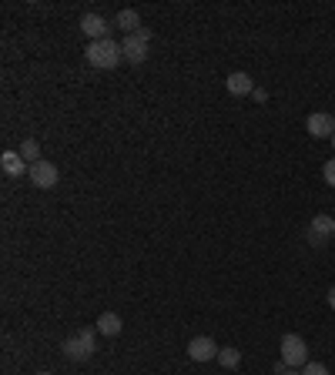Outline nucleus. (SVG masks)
<instances>
[{
    "instance_id": "2eb2a0df",
    "label": "nucleus",
    "mask_w": 335,
    "mask_h": 375,
    "mask_svg": "<svg viewBox=\"0 0 335 375\" xmlns=\"http://www.w3.org/2000/svg\"><path fill=\"white\" fill-rule=\"evenodd\" d=\"M20 158H24V161H41V144H37V141H34V137H27V141H24V144H20Z\"/></svg>"
},
{
    "instance_id": "6e6552de",
    "label": "nucleus",
    "mask_w": 335,
    "mask_h": 375,
    "mask_svg": "<svg viewBox=\"0 0 335 375\" xmlns=\"http://www.w3.org/2000/svg\"><path fill=\"white\" fill-rule=\"evenodd\" d=\"M305 128H308V135L315 137V141H319V137H329V141H332V135H335V114L315 111V114H308Z\"/></svg>"
},
{
    "instance_id": "aec40b11",
    "label": "nucleus",
    "mask_w": 335,
    "mask_h": 375,
    "mask_svg": "<svg viewBox=\"0 0 335 375\" xmlns=\"http://www.w3.org/2000/svg\"><path fill=\"white\" fill-rule=\"evenodd\" d=\"M282 375H302V372H295V369H285V372H282Z\"/></svg>"
},
{
    "instance_id": "f257e3e1",
    "label": "nucleus",
    "mask_w": 335,
    "mask_h": 375,
    "mask_svg": "<svg viewBox=\"0 0 335 375\" xmlns=\"http://www.w3.org/2000/svg\"><path fill=\"white\" fill-rule=\"evenodd\" d=\"M84 57H88V64L97 67V71H114V67L124 60V50L118 41L104 37V41H91L88 50H84Z\"/></svg>"
},
{
    "instance_id": "412c9836",
    "label": "nucleus",
    "mask_w": 335,
    "mask_h": 375,
    "mask_svg": "<svg viewBox=\"0 0 335 375\" xmlns=\"http://www.w3.org/2000/svg\"><path fill=\"white\" fill-rule=\"evenodd\" d=\"M37 375H54V372H37Z\"/></svg>"
},
{
    "instance_id": "9d476101",
    "label": "nucleus",
    "mask_w": 335,
    "mask_h": 375,
    "mask_svg": "<svg viewBox=\"0 0 335 375\" xmlns=\"http://www.w3.org/2000/svg\"><path fill=\"white\" fill-rule=\"evenodd\" d=\"M225 88H228V94H235V97H248V94H255V81H252V74H245V71H235V74H228Z\"/></svg>"
},
{
    "instance_id": "423d86ee",
    "label": "nucleus",
    "mask_w": 335,
    "mask_h": 375,
    "mask_svg": "<svg viewBox=\"0 0 335 375\" xmlns=\"http://www.w3.org/2000/svg\"><path fill=\"white\" fill-rule=\"evenodd\" d=\"M218 352H221V348L214 346L212 335H195V339L188 342V359L191 362H212V359H218Z\"/></svg>"
},
{
    "instance_id": "f3484780",
    "label": "nucleus",
    "mask_w": 335,
    "mask_h": 375,
    "mask_svg": "<svg viewBox=\"0 0 335 375\" xmlns=\"http://www.w3.org/2000/svg\"><path fill=\"white\" fill-rule=\"evenodd\" d=\"M322 178H325V184H329V188H335V158H332V161H325V168H322Z\"/></svg>"
},
{
    "instance_id": "39448f33",
    "label": "nucleus",
    "mask_w": 335,
    "mask_h": 375,
    "mask_svg": "<svg viewBox=\"0 0 335 375\" xmlns=\"http://www.w3.org/2000/svg\"><path fill=\"white\" fill-rule=\"evenodd\" d=\"M27 178H31L34 188H44V191H50V188L61 181V171H57V165H50L47 158H41V161H34V165L27 168Z\"/></svg>"
},
{
    "instance_id": "9b49d317",
    "label": "nucleus",
    "mask_w": 335,
    "mask_h": 375,
    "mask_svg": "<svg viewBox=\"0 0 335 375\" xmlns=\"http://www.w3.org/2000/svg\"><path fill=\"white\" fill-rule=\"evenodd\" d=\"M0 168H4L7 178H20V175H27V168L31 165H24L20 151H4V154H0Z\"/></svg>"
},
{
    "instance_id": "ddd939ff",
    "label": "nucleus",
    "mask_w": 335,
    "mask_h": 375,
    "mask_svg": "<svg viewBox=\"0 0 335 375\" xmlns=\"http://www.w3.org/2000/svg\"><path fill=\"white\" fill-rule=\"evenodd\" d=\"M114 24L124 30V37L128 34H135V30H141V17H137V11H121V14L114 17Z\"/></svg>"
},
{
    "instance_id": "0eeeda50",
    "label": "nucleus",
    "mask_w": 335,
    "mask_h": 375,
    "mask_svg": "<svg viewBox=\"0 0 335 375\" xmlns=\"http://www.w3.org/2000/svg\"><path fill=\"white\" fill-rule=\"evenodd\" d=\"M335 235V218H329V214H315V221L308 225V241L315 245V248H322V245H329Z\"/></svg>"
},
{
    "instance_id": "f8f14e48",
    "label": "nucleus",
    "mask_w": 335,
    "mask_h": 375,
    "mask_svg": "<svg viewBox=\"0 0 335 375\" xmlns=\"http://www.w3.org/2000/svg\"><path fill=\"white\" fill-rule=\"evenodd\" d=\"M94 329L101 332L104 339H118L121 335V329H124V322H121V315L118 312H101V318H97V325Z\"/></svg>"
},
{
    "instance_id": "1a4fd4ad",
    "label": "nucleus",
    "mask_w": 335,
    "mask_h": 375,
    "mask_svg": "<svg viewBox=\"0 0 335 375\" xmlns=\"http://www.w3.org/2000/svg\"><path fill=\"white\" fill-rule=\"evenodd\" d=\"M81 30H84L91 41H104L107 30H111V24H107L101 14H84L81 17Z\"/></svg>"
},
{
    "instance_id": "dca6fc26",
    "label": "nucleus",
    "mask_w": 335,
    "mask_h": 375,
    "mask_svg": "<svg viewBox=\"0 0 335 375\" xmlns=\"http://www.w3.org/2000/svg\"><path fill=\"white\" fill-rule=\"evenodd\" d=\"M302 375H329V365H322V362H308L302 369Z\"/></svg>"
},
{
    "instance_id": "a211bd4d",
    "label": "nucleus",
    "mask_w": 335,
    "mask_h": 375,
    "mask_svg": "<svg viewBox=\"0 0 335 375\" xmlns=\"http://www.w3.org/2000/svg\"><path fill=\"white\" fill-rule=\"evenodd\" d=\"M252 97H255V101H259V104H265V101H268V90L255 88V94H252Z\"/></svg>"
},
{
    "instance_id": "6ab92c4d",
    "label": "nucleus",
    "mask_w": 335,
    "mask_h": 375,
    "mask_svg": "<svg viewBox=\"0 0 335 375\" xmlns=\"http://www.w3.org/2000/svg\"><path fill=\"white\" fill-rule=\"evenodd\" d=\"M329 308H332V312H335V285L329 288Z\"/></svg>"
},
{
    "instance_id": "7ed1b4c3",
    "label": "nucleus",
    "mask_w": 335,
    "mask_h": 375,
    "mask_svg": "<svg viewBox=\"0 0 335 375\" xmlns=\"http://www.w3.org/2000/svg\"><path fill=\"white\" fill-rule=\"evenodd\" d=\"M151 27H141V30H135V34H128L124 37V44H121V50H124V60L128 64H144L148 60V44H151Z\"/></svg>"
},
{
    "instance_id": "4468645a",
    "label": "nucleus",
    "mask_w": 335,
    "mask_h": 375,
    "mask_svg": "<svg viewBox=\"0 0 335 375\" xmlns=\"http://www.w3.org/2000/svg\"><path fill=\"white\" fill-rule=\"evenodd\" d=\"M218 365H225V369H238V365H242V352H238L235 346L221 348V352H218Z\"/></svg>"
},
{
    "instance_id": "4be33fe9",
    "label": "nucleus",
    "mask_w": 335,
    "mask_h": 375,
    "mask_svg": "<svg viewBox=\"0 0 335 375\" xmlns=\"http://www.w3.org/2000/svg\"><path fill=\"white\" fill-rule=\"evenodd\" d=\"M332 148H335V135H332Z\"/></svg>"
},
{
    "instance_id": "20e7f679",
    "label": "nucleus",
    "mask_w": 335,
    "mask_h": 375,
    "mask_svg": "<svg viewBox=\"0 0 335 375\" xmlns=\"http://www.w3.org/2000/svg\"><path fill=\"white\" fill-rule=\"evenodd\" d=\"M282 362L289 365V369H305L308 365V346H305L302 335H295V332H289V335H282Z\"/></svg>"
},
{
    "instance_id": "5701e85b",
    "label": "nucleus",
    "mask_w": 335,
    "mask_h": 375,
    "mask_svg": "<svg viewBox=\"0 0 335 375\" xmlns=\"http://www.w3.org/2000/svg\"><path fill=\"white\" fill-rule=\"evenodd\" d=\"M332 238H335V235H332Z\"/></svg>"
},
{
    "instance_id": "f03ea898",
    "label": "nucleus",
    "mask_w": 335,
    "mask_h": 375,
    "mask_svg": "<svg viewBox=\"0 0 335 375\" xmlns=\"http://www.w3.org/2000/svg\"><path fill=\"white\" fill-rule=\"evenodd\" d=\"M64 355L71 362H84L94 355V348H97V329H84L77 332V335H71L67 342H64Z\"/></svg>"
}]
</instances>
